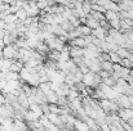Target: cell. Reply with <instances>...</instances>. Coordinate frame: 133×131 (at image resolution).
I'll return each instance as SVG.
<instances>
[{"mask_svg": "<svg viewBox=\"0 0 133 131\" xmlns=\"http://www.w3.org/2000/svg\"><path fill=\"white\" fill-rule=\"evenodd\" d=\"M18 50H19V49L16 46V44L5 45V48L3 49L4 58H6V59H12V60H17V59H18Z\"/></svg>", "mask_w": 133, "mask_h": 131, "instance_id": "6da1fadb", "label": "cell"}, {"mask_svg": "<svg viewBox=\"0 0 133 131\" xmlns=\"http://www.w3.org/2000/svg\"><path fill=\"white\" fill-rule=\"evenodd\" d=\"M23 118H25V121L29 124V122L39 121L40 116H39L38 113H35L34 111H31V109H26V111H25V113H23Z\"/></svg>", "mask_w": 133, "mask_h": 131, "instance_id": "7a4b0ae2", "label": "cell"}, {"mask_svg": "<svg viewBox=\"0 0 133 131\" xmlns=\"http://www.w3.org/2000/svg\"><path fill=\"white\" fill-rule=\"evenodd\" d=\"M92 35L94 36V37H97V39H101V40H105V37L109 35V31H106L105 28H102L101 26L99 27H97L96 30H93V32H92Z\"/></svg>", "mask_w": 133, "mask_h": 131, "instance_id": "3957f363", "label": "cell"}, {"mask_svg": "<svg viewBox=\"0 0 133 131\" xmlns=\"http://www.w3.org/2000/svg\"><path fill=\"white\" fill-rule=\"evenodd\" d=\"M71 46H78V48H87V43H85V39L83 37V36H80V37H75L74 40H70L69 41Z\"/></svg>", "mask_w": 133, "mask_h": 131, "instance_id": "277c9868", "label": "cell"}, {"mask_svg": "<svg viewBox=\"0 0 133 131\" xmlns=\"http://www.w3.org/2000/svg\"><path fill=\"white\" fill-rule=\"evenodd\" d=\"M70 55H71V58L84 57V49H83V48H78V46H71V45H70Z\"/></svg>", "mask_w": 133, "mask_h": 131, "instance_id": "5b68a950", "label": "cell"}, {"mask_svg": "<svg viewBox=\"0 0 133 131\" xmlns=\"http://www.w3.org/2000/svg\"><path fill=\"white\" fill-rule=\"evenodd\" d=\"M118 104L120 105V107H123V108H131V99H129V96H127V95H120L119 98H118Z\"/></svg>", "mask_w": 133, "mask_h": 131, "instance_id": "8992f818", "label": "cell"}, {"mask_svg": "<svg viewBox=\"0 0 133 131\" xmlns=\"http://www.w3.org/2000/svg\"><path fill=\"white\" fill-rule=\"evenodd\" d=\"M45 116L48 117V120L50 121V124H53V125H61V121H62V120L59 118L61 116H58V114H56V113H50V112L46 113Z\"/></svg>", "mask_w": 133, "mask_h": 131, "instance_id": "52a82bcc", "label": "cell"}, {"mask_svg": "<svg viewBox=\"0 0 133 131\" xmlns=\"http://www.w3.org/2000/svg\"><path fill=\"white\" fill-rule=\"evenodd\" d=\"M87 18H88V21H87V26H88L89 28H92V30H96L97 27H99V22L98 21H96L94 18H92V16L90 14H88L87 16Z\"/></svg>", "mask_w": 133, "mask_h": 131, "instance_id": "ba28073f", "label": "cell"}, {"mask_svg": "<svg viewBox=\"0 0 133 131\" xmlns=\"http://www.w3.org/2000/svg\"><path fill=\"white\" fill-rule=\"evenodd\" d=\"M105 17H106V21H109V22H111V21H114L116 18H120L119 17V13L118 12H114V10H106L105 12Z\"/></svg>", "mask_w": 133, "mask_h": 131, "instance_id": "9c48e42d", "label": "cell"}, {"mask_svg": "<svg viewBox=\"0 0 133 131\" xmlns=\"http://www.w3.org/2000/svg\"><path fill=\"white\" fill-rule=\"evenodd\" d=\"M110 62L112 64H120L122 63V58L119 57V54L116 51H110Z\"/></svg>", "mask_w": 133, "mask_h": 131, "instance_id": "30bf717a", "label": "cell"}, {"mask_svg": "<svg viewBox=\"0 0 133 131\" xmlns=\"http://www.w3.org/2000/svg\"><path fill=\"white\" fill-rule=\"evenodd\" d=\"M116 53L119 54V57H120L122 59H124V58H128V57L132 54V51H131L129 49H127V48H119Z\"/></svg>", "mask_w": 133, "mask_h": 131, "instance_id": "8fae6325", "label": "cell"}, {"mask_svg": "<svg viewBox=\"0 0 133 131\" xmlns=\"http://www.w3.org/2000/svg\"><path fill=\"white\" fill-rule=\"evenodd\" d=\"M3 21H4L6 25H10V23H16V22L18 21V18H17V16H16V14H12V13H10V14L5 16Z\"/></svg>", "mask_w": 133, "mask_h": 131, "instance_id": "7c38bea8", "label": "cell"}, {"mask_svg": "<svg viewBox=\"0 0 133 131\" xmlns=\"http://www.w3.org/2000/svg\"><path fill=\"white\" fill-rule=\"evenodd\" d=\"M82 9L84 10V13L88 16L92 13V3L89 1V0H83V6H82Z\"/></svg>", "mask_w": 133, "mask_h": 131, "instance_id": "4fadbf2b", "label": "cell"}, {"mask_svg": "<svg viewBox=\"0 0 133 131\" xmlns=\"http://www.w3.org/2000/svg\"><path fill=\"white\" fill-rule=\"evenodd\" d=\"M79 28H80L82 36H89V35H92V32H93V30H92V28H89L87 25H80V26H79Z\"/></svg>", "mask_w": 133, "mask_h": 131, "instance_id": "5bb4252c", "label": "cell"}, {"mask_svg": "<svg viewBox=\"0 0 133 131\" xmlns=\"http://www.w3.org/2000/svg\"><path fill=\"white\" fill-rule=\"evenodd\" d=\"M16 16H17V18L21 21V22H23L29 16H27V13H26V10L23 9V8H21V9H18L17 10V13H16Z\"/></svg>", "mask_w": 133, "mask_h": 131, "instance_id": "9a60e30c", "label": "cell"}, {"mask_svg": "<svg viewBox=\"0 0 133 131\" xmlns=\"http://www.w3.org/2000/svg\"><path fill=\"white\" fill-rule=\"evenodd\" d=\"M90 16H92V18H94V19H96V21H98V22H101V21L106 19L105 13H99V12H94V10H92Z\"/></svg>", "mask_w": 133, "mask_h": 131, "instance_id": "2e32d148", "label": "cell"}, {"mask_svg": "<svg viewBox=\"0 0 133 131\" xmlns=\"http://www.w3.org/2000/svg\"><path fill=\"white\" fill-rule=\"evenodd\" d=\"M120 18H116V19H114V21H111L110 22V26H111V28H115V30H118V31H120V28H122V26H120Z\"/></svg>", "mask_w": 133, "mask_h": 131, "instance_id": "e0dca14e", "label": "cell"}, {"mask_svg": "<svg viewBox=\"0 0 133 131\" xmlns=\"http://www.w3.org/2000/svg\"><path fill=\"white\" fill-rule=\"evenodd\" d=\"M123 67H125V68H133V62H131L128 58H124V59H122V63H120Z\"/></svg>", "mask_w": 133, "mask_h": 131, "instance_id": "ac0fdd59", "label": "cell"}, {"mask_svg": "<svg viewBox=\"0 0 133 131\" xmlns=\"http://www.w3.org/2000/svg\"><path fill=\"white\" fill-rule=\"evenodd\" d=\"M36 5H38V8H39L40 10H44L45 8L48 6V3H46V1H38Z\"/></svg>", "mask_w": 133, "mask_h": 131, "instance_id": "d6986e66", "label": "cell"}, {"mask_svg": "<svg viewBox=\"0 0 133 131\" xmlns=\"http://www.w3.org/2000/svg\"><path fill=\"white\" fill-rule=\"evenodd\" d=\"M1 104H6V95L0 93V105Z\"/></svg>", "mask_w": 133, "mask_h": 131, "instance_id": "ffe728a7", "label": "cell"}, {"mask_svg": "<svg viewBox=\"0 0 133 131\" xmlns=\"http://www.w3.org/2000/svg\"><path fill=\"white\" fill-rule=\"evenodd\" d=\"M5 25H6V23H5L3 19H0V31H1V30H5Z\"/></svg>", "mask_w": 133, "mask_h": 131, "instance_id": "44dd1931", "label": "cell"}, {"mask_svg": "<svg viewBox=\"0 0 133 131\" xmlns=\"http://www.w3.org/2000/svg\"><path fill=\"white\" fill-rule=\"evenodd\" d=\"M4 58V54H3V50H0V59Z\"/></svg>", "mask_w": 133, "mask_h": 131, "instance_id": "7402d4cb", "label": "cell"}, {"mask_svg": "<svg viewBox=\"0 0 133 131\" xmlns=\"http://www.w3.org/2000/svg\"><path fill=\"white\" fill-rule=\"evenodd\" d=\"M71 1H80V0H71Z\"/></svg>", "mask_w": 133, "mask_h": 131, "instance_id": "603a6c76", "label": "cell"}, {"mask_svg": "<svg viewBox=\"0 0 133 131\" xmlns=\"http://www.w3.org/2000/svg\"><path fill=\"white\" fill-rule=\"evenodd\" d=\"M0 93H1V91H0Z\"/></svg>", "mask_w": 133, "mask_h": 131, "instance_id": "cb8c5ba5", "label": "cell"}]
</instances>
